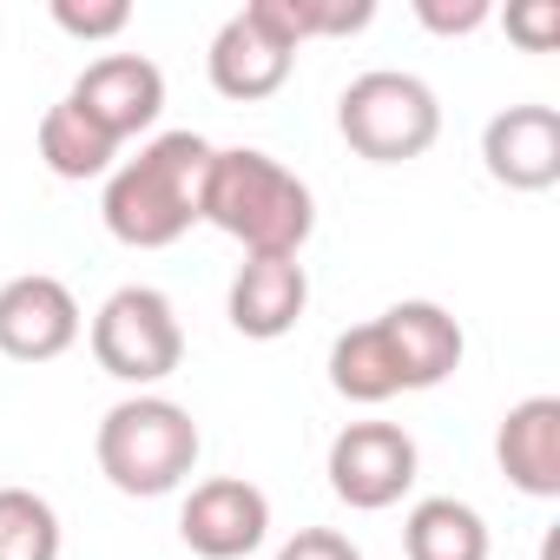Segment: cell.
Returning <instances> with one entry per match:
<instances>
[{"mask_svg": "<svg viewBox=\"0 0 560 560\" xmlns=\"http://www.w3.org/2000/svg\"><path fill=\"white\" fill-rule=\"evenodd\" d=\"M211 152L198 132H159L139 145V159L113 165L106 172V198H100V218L119 244L132 250H165L178 244L191 224H205V172H211Z\"/></svg>", "mask_w": 560, "mask_h": 560, "instance_id": "obj_1", "label": "cell"}, {"mask_svg": "<svg viewBox=\"0 0 560 560\" xmlns=\"http://www.w3.org/2000/svg\"><path fill=\"white\" fill-rule=\"evenodd\" d=\"M205 224L244 244V257H298L317 231V198L270 152L224 145L211 152V172H205Z\"/></svg>", "mask_w": 560, "mask_h": 560, "instance_id": "obj_2", "label": "cell"}, {"mask_svg": "<svg viewBox=\"0 0 560 560\" xmlns=\"http://www.w3.org/2000/svg\"><path fill=\"white\" fill-rule=\"evenodd\" d=\"M198 422L185 402L172 396H126L100 416V435H93V455H100V475L132 494V501H159L172 488H185V475L198 468Z\"/></svg>", "mask_w": 560, "mask_h": 560, "instance_id": "obj_3", "label": "cell"}, {"mask_svg": "<svg viewBox=\"0 0 560 560\" xmlns=\"http://www.w3.org/2000/svg\"><path fill=\"white\" fill-rule=\"evenodd\" d=\"M337 132L370 165H409V159H422L442 139V100H435L429 80L396 73V67H376V73H357L343 86Z\"/></svg>", "mask_w": 560, "mask_h": 560, "instance_id": "obj_4", "label": "cell"}, {"mask_svg": "<svg viewBox=\"0 0 560 560\" xmlns=\"http://www.w3.org/2000/svg\"><path fill=\"white\" fill-rule=\"evenodd\" d=\"M93 363L113 376V383H132L139 396L152 383H165L178 363H185V330H178V311L165 291L152 284H126L100 304L93 317Z\"/></svg>", "mask_w": 560, "mask_h": 560, "instance_id": "obj_5", "label": "cell"}, {"mask_svg": "<svg viewBox=\"0 0 560 560\" xmlns=\"http://www.w3.org/2000/svg\"><path fill=\"white\" fill-rule=\"evenodd\" d=\"M416 435L396 429V422H350L337 442H330V494L357 514H383L396 508L409 488H416Z\"/></svg>", "mask_w": 560, "mask_h": 560, "instance_id": "obj_6", "label": "cell"}, {"mask_svg": "<svg viewBox=\"0 0 560 560\" xmlns=\"http://www.w3.org/2000/svg\"><path fill=\"white\" fill-rule=\"evenodd\" d=\"M178 534L198 560H244L264 547L270 534V494L244 475H211L185 494L178 508Z\"/></svg>", "mask_w": 560, "mask_h": 560, "instance_id": "obj_7", "label": "cell"}, {"mask_svg": "<svg viewBox=\"0 0 560 560\" xmlns=\"http://www.w3.org/2000/svg\"><path fill=\"white\" fill-rule=\"evenodd\" d=\"M80 298L47 270L0 284V357L8 363H54L80 343Z\"/></svg>", "mask_w": 560, "mask_h": 560, "instance_id": "obj_8", "label": "cell"}, {"mask_svg": "<svg viewBox=\"0 0 560 560\" xmlns=\"http://www.w3.org/2000/svg\"><path fill=\"white\" fill-rule=\"evenodd\" d=\"M113 145H126V139H139L145 126H159V113H165V73L145 60V54H106V60H93L80 80H73V93H67Z\"/></svg>", "mask_w": 560, "mask_h": 560, "instance_id": "obj_9", "label": "cell"}, {"mask_svg": "<svg viewBox=\"0 0 560 560\" xmlns=\"http://www.w3.org/2000/svg\"><path fill=\"white\" fill-rule=\"evenodd\" d=\"M481 165L508 191L560 185V113L553 106H508L481 126Z\"/></svg>", "mask_w": 560, "mask_h": 560, "instance_id": "obj_10", "label": "cell"}, {"mask_svg": "<svg viewBox=\"0 0 560 560\" xmlns=\"http://www.w3.org/2000/svg\"><path fill=\"white\" fill-rule=\"evenodd\" d=\"M311 304V277L298 257H244L237 277H231V330L250 337V343H277V337H291L298 317Z\"/></svg>", "mask_w": 560, "mask_h": 560, "instance_id": "obj_11", "label": "cell"}, {"mask_svg": "<svg viewBox=\"0 0 560 560\" xmlns=\"http://www.w3.org/2000/svg\"><path fill=\"white\" fill-rule=\"evenodd\" d=\"M376 324H383V337H389V357H396L402 389H435V383H448V376L462 370V350H468V343H462V324H455L442 304L409 298V304L383 311Z\"/></svg>", "mask_w": 560, "mask_h": 560, "instance_id": "obj_12", "label": "cell"}, {"mask_svg": "<svg viewBox=\"0 0 560 560\" xmlns=\"http://www.w3.org/2000/svg\"><path fill=\"white\" fill-rule=\"evenodd\" d=\"M494 462L521 494L553 501L560 494V396L514 402L501 416V429H494Z\"/></svg>", "mask_w": 560, "mask_h": 560, "instance_id": "obj_13", "label": "cell"}, {"mask_svg": "<svg viewBox=\"0 0 560 560\" xmlns=\"http://www.w3.org/2000/svg\"><path fill=\"white\" fill-rule=\"evenodd\" d=\"M205 67H211V86L224 93V100H237V106H250V100H270L277 86L291 80V67H298V54H284L277 47L244 8L218 27V40H211V54H205Z\"/></svg>", "mask_w": 560, "mask_h": 560, "instance_id": "obj_14", "label": "cell"}, {"mask_svg": "<svg viewBox=\"0 0 560 560\" xmlns=\"http://www.w3.org/2000/svg\"><path fill=\"white\" fill-rule=\"evenodd\" d=\"M284 54H298L304 40H343L363 34L376 21V0H250L244 8Z\"/></svg>", "mask_w": 560, "mask_h": 560, "instance_id": "obj_15", "label": "cell"}, {"mask_svg": "<svg viewBox=\"0 0 560 560\" xmlns=\"http://www.w3.org/2000/svg\"><path fill=\"white\" fill-rule=\"evenodd\" d=\"M402 553L409 560H488V521L455 494H429L402 521Z\"/></svg>", "mask_w": 560, "mask_h": 560, "instance_id": "obj_16", "label": "cell"}, {"mask_svg": "<svg viewBox=\"0 0 560 560\" xmlns=\"http://www.w3.org/2000/svg\"><path fill=\"white\" fill-rule=\"evenodd\" d=\"M40 159H47L54 178L86 185V178H106V172L119 165V145H113L73 100H60V106H47V119H40Z\"/></svg>", "mask_w": 560, "mask_h": 560, "instance_id": "obj_17", "label": "cell"}, {"mask_svg": "<svg viewBox=\"0 0 560 560\" xmlns=\"http://www.w3.org/2000/svg\"><path fill=\"white\" fill-rule=\"evenodd\" d=\"M330 389L343 402H363V409L402 396V376H396V357H389L383 324H357V330H343L330 343Z\"/></svg>", "mask_w": 560, "mask_h": 560, "instance_id": "obj_18", "label": "cell"}, {"mask_svg": "<svg viewBox=\"0 0 560 560\" xmlns=\"http://www.w3.org/2000/svg\"><path fill=\"white\" fill-rule=\"evenodd\" d=\"M0 560H60V514L34 488H0Z\"/></svg>", "mask_w": 560, "mask_h": 560, "instance_id": "obj_19", "label": "cell"}, {"mask_svg": "<svg viewBox=\"0 0 560 560\" xmlns=\"http://www.w3.org/2000/svg\"><path fill=\"white\" fill-rule=\"evenodd\" d=\"M54 27L60 34H73V40H119L126 27H132V8L126 0H54Z\"/></svg>", "mask_w": 560, "mask_h": 560, "instance_id": "obj_20", "label": "cell"}, {"mask_svg": "<svg viewBox=\"0 0 560 560\" xmlns=\"http://www.w3.org/2000/svg\"><path fill=\"white\" fill-rule=\"evenodd\" d=\"M508 40H521L527 54H547L560 40V0H514L508 8Z\"/></svg>", "mask_w": 560, "mask_h": 560, "instance_id": "obj_21", "label": "cell"}, {"mask_svg": "<svg viewBox=\"0 0 560 560\" xmlns=\"http://www.w3.org/2000/svg\"><path fill=\"white\" fill-rule=\"evenodd\" d=\"M416 21L429 34H475V27L494 21V8L488 0H416Z\"/></svg>", "mask_w": 560, "mask_h": 560, "instance_id": "obj_22", "label": "cell"}, {"mask_svg": "<svg viewBox=\"0 0 560 560\" xmlns=\"http://www.w3.org/2000/svg\"><path fill=\"white\" fill-rule=\"evenodd\" d=\"M277 560H363V547L337 527H298L284 547H277Z\"/></svg>", "mask_w": 560, "mask_h": 560, "instance_id": "obj_23", "label": "cell"}]
</instances>
